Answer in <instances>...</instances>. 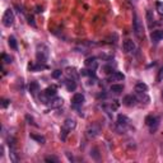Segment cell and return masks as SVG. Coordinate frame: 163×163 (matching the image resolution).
<instances>
[{
	"instance_id": "1",
	"label": "cell",
	"mask_w": 163,
	"mask_h": 163,
	"mask_svg": "<svg viewBox=\"0 0 163 163\" xmlns=\"http://www.w3.org/2000/svg\"><path fill=\"white\" fill-rule=\"evenodd\" d=\"M36 57L38 60V63H45L49 59V47L46 45L41 44L37 46V52H36Z\"/></svg>"
},
{
	"instance_id": "2",
	"label": "cell",
	"mask_w": 163,
	"mask_h": 163,
	"mask_svg": "<svg viewBox=\"0 0 163 163\" xmlns=\"http://www.w3.org/2000/svg\"><path fill=\"white\" fill-rule=\"evenodd\" d=\"M75 121L73 119H66L65 121H64V125H63V129H61V135H60V138H61V140H65L66 139V135L69 134V131H71L75 127Z\"/></svg>"
},
{
	"instance_id": "3",
	"label": "cell",
	"mask_w": 163,
	"mask_h": 163,
	"mask_svg": "<svg viewBox=\"0 0 163 163\" xmlns=\"http://www.w3.org/2000/svg\"><path fill=\"white\" fill-rule=\"evenodd\" d=\"M116 126L119 129V131H125L126 129L130 126V120H129L125 115H119L117 121H116Z\"/></svg>"
},
{
	"instance_id": "4",
	"label": "cell",
	"mask_w": 163,
	"mask_h": 163,
	"mask_svg": "<svg viewBox=\"0 0 163 163\" xmlns=\"http://www.w3.org/2000/svg\"><path fill=\"white\" fill-rule=\"evenodd\" d=\"M133 30H134V33H135V36L140 38L143 36V32H144V30H143V24L142 22L139 21V18L136 14H134V21H133Z\"/></svg>"
},
{
	"instance_id": "5",
	"label": "cell",
	"mask_w": 163,
	"mask_h": 163,
	"mask_svg": "<svg viewBox=\"0 0 163 163\" xmlns=\"http://www.w3.org/2000/svg\"><path fill=\"white\" fill-rule=\"evenodd\" d=\"M14 23V13L12 9H7L3 16V24L5 27H10Z\"/></svg>"
},
{
	"instance_id": "6",
	"label": "cell",
	"mask_w": 163,
	"mask_h": 163,
	"mask_svg": "<svg viewBox=\"0 0 163 163\" xmlns=\"http://www.w3.org/2000/svg\"><path fill=\"white\" fill-rule=\"evenodd\" d=\"M145 124L148 126L150 127V131H156L158 126H159V117H157V116H147L145 119Z\"/></svg>"
},
{
	"instance_id": "7",
	"label": "cell",
	"mask_w": 163,
	"mask_h": 163,
	"mask_svg": "<svg viewBox=\"0 0 163 163\" xmlns=\"http://www.w3.org/2000/svg\"><path fill=\"white\" fill-rule=\"evenodd\" d=\"M135 42H134L133 40H126V41H124V44H122V49L125 52H133V51H135Z\"/></svg>"
},
{
	"instance_id": "8",
	"label": "cell",
	"mask_w": 163,
	"mask_h": 163,
	"mask_svg": "<svg viewBox=\"0 0 163 163\" xmlns=\"http://www.w3.org/2000/svg\"><path fill=\"white\" fill-rule=\"evenodd\" d=\"M124 79H125V75L122 73H120V71H113V73H111V75L107 76L108 82H121Z\"/></svg>"
},
{
	"instance_id": "9",
	"label": "cell",
	"mask_w": 163,
	"mask_h": 163,
	"mask_svg": "<svg viewBox=\"0 0 163 163\" xmlns=\"http://www.w3.org/2000/svg\"><path fill=\"white\" fill-rule=\"evenodd\" d=\"M150 38L154 44H158L159 41L163 40V31L162 30H156L150 33Z\"/></svg>"
},
{
	"instance_id": "10",
	"label": "cell",
	"mask_w": 163,
	"mask_h": 163,
	"mask_svg": "<svg viewBox=\"0 0 163 163\" xmlns=\"http://www.w3.org/2000/svg\"><path fill=\"white\" fill-rule=\"evenodd\" d=\"M122 103L125 104L127 107H131V106H135L136 104V97H134L133 94H129V96H125L122 99Z\"/></svg>"
},
{
	"instance_id": "11",
	"label": "cell",
	"mask_w": 163,
	"mask_h": 163,
	"mask_svg": "<svg viewBox=\"0 0 163 163\" xmlns=\"http://www.w3.org/2000/svg\"><path fill=\"white\" fill-rule=\"evenodd\" d=\"M83 102H84V96L82 94V93L74 94L73 99H71V103H73V106H75V107L82 106V104H83Z\"/></svg>"
},
{
	"instance_id": "12",
	"label": "cell",
	"mask_w": 163,
	"mask_h": 163,
	"mask_svg": "<svg viewBox=\"0 0 163 163\" xmlns=\"http://www.w3.org/2000/svg\"><path fill=\"white\" fill-rule=\"evenodd\" d=\"M147 90H148V85L145 83H143V82H139V83H136L135 92H138L139 94H143V93H145Z\"/></svg>"
},
{
	"instance_id": "13",
	"label": "cell",
	"mask_w": 163,
	"mask_h": 163,
	"mask_svg": "<svg viewBox=\"0 0 163 163\" xmlns=\"http://www.w3.org/2000/svg\"><path fill=\"white\" fill-rule=\"evenodd\" d=\"M28 69L31 71H38V70H44L47 69V66L44 65V63H38V64H30L28 65Z\"/></svg>"
},
{
	"instance_id": "14",
	"label": "cell",
	"mask_w": 163,
	"mask_h": 163,
	"mask_svg": "<svg viewBox=\"0 0 163 163\" xmlns=\"http://www.w3.org/2000/svg\"><path fill=\"white\" fill-rule=\"evenodd\" d=\"M49 104L50 107H59V106H61L63 104V98H59V97H54V98H51L50 101H49Z\"/></svg>"
},
{
	"instance_id": "15",
	"label": "cell",
	"mask_w": 163,
	"mask_h": 163,
	"mask_svg": "<svg viewBox=\"0 0 163 163\" xmlns=\"http://www.w3.org/2000/svg\"><path fill=\"white\" fill-rule=\"evenodd\" d=\"M56 87H54V85H51V87H47L46 89H45V93H46V96L47 97H50V98H54V97H56Z\"/></svg>"
},
{
	"instance_id": "16",
	"label": "cell",
	"mask_w": 163,
	"mask_h": 163,
	"mask_svg": "<svg viewBox=\"0 0 163 163\" xmlns=\"http://www.w3.org/2000/svg\"><path fill=\"white\" fill-rule=\"evenodd\" d=\"M97 59H96V57H88L87 60H85V66H88V68H90V69H96L97 68V61H96Z\"/></svg>"
},
{
	"instance_id": "17",
	"label": "cell",
	"mask_w": 163,
	"mask_h": 163,
	"mask_svg": "<svg viewBox=\"0 0 163 163\" xmlns=\"http://www.w3.org/2000/svg\"><path fill=\"white\" fill-rule=\"evenodd\" d=\"M110 90H111L112 93H115V94H120L124 90V85L122 84H112L111 88H110Z\"/></svg>"
},
{
	"instance_id": "18",
	"label": "cell",
	"mask_w": 163,
	"mask_h": 163,
	"mask_svg": "<svg viewBox=\"0 0 163 163\" xmlns=\"http://www.w3.org/2000/svg\"><path fill=\"white\" fill-rule=\"evenodd\" d=\"M65 83V85H66V89L69 90V92H74L75 90V88H76V84H75V82L73 80V79H68V80H65L64 82Z\"/></svg>"
},
{
	"instance_id": "19",
	"label": "cell",
	"mask_w": 163,
	"mask_h": 163,
	"mask_svg": "<svg viewBox=\"0 0 163 163\" xmlns=\"http://www.w3.org/2000/svg\"><path fill=\"white\" fill-rule=\"evenodd\" d=\"M38 90H40V85H38L37 82H31V84H30V92L32 94H36Z\"/></svg>"
},
{
	"instance_id": "20",
	"label": "cell",
	"mask_w": 163,
	"mask_h": 163,
	"mask_svg": "<svg viewBox=\"0 0 163 163\" xmlns=\"http://www.w3.org/2000/svg\"><path fill=\"white\" fill-rule=\"evenodd\" d=\"M8 42H9V46L12 47L13 50H17L18 49V45H17V41H16V38L14 37H9V40H8Z\"/></svg>"
},
{
	"instance_id": "21",
	"label": "cell",
	"mask_w": 163,
	"mask_h": 163,
	"mask_svg": "<svg viewBox=\"0 0 163 163\" xmlns=\"http://www.w3.org/2000/svg\"><path fill=\"white\" fill-rule=\"evenodd\" d=\"M1 60H3L4 64H10L12 63V57L7 54H1Z\"/></svg>"
},
{
	"instance_id": "22",
	"label": "cell",
	"mask_w": 163,
	"mask_h": 163,
	"mask_svg": "<svg viewBox=\"0 0 163 163\" xmlns=\"http://www.w3.org/2000/svg\"><path fill=\"white\" fill-rule=\"evenodd\" d=\"M31 138H32V139H35V140H37L38 143H41V144H44V143L46 142V139H45L44 136H40V135H35V134H32V135H31Z\"/></svg>"
},
{
	"instance_id": "23",
	"label": "cell",
	"mask_w": 163,
	"mask_h": 163,
	"mask_svg": "<svg viewBox=\"0 0 163 163\" xmlns=\"http://www.w3.org/2000/svg\"><path fill=\"white\" fill-rule=\"evenodd\" d=\"M147 19H148V24H149V27H152V23L154 21V18H153V14L150 10H147Z\"/></svg>"
},
{
	"instance_id": "24",
	"label": "cell",
	"mask_w": 163,
	"mask_h": 163,
	"mask_svg": "<svg viewBox=\"0 0 163 163\" xmlns=\"http://www.w3.org/2000/svg\"><path fill=\"white\" fill-rule=\"evenodd\" d=\"M157 10L163 17V3H157Z\"/></svg>"
},
{
	"instance_id": "25",
	"label": "cell",
	"mask_w": 163,
	"mask_h": 163,
	"mask_svg": "<svg viewBox=\"0 0 163 163\" xmlns=\"http://www.w3.org/2000/svg\"><path fill=\"white\" fill-rule=\"evenodd\" d=\"M60 76H61V70H55L54 73H52V78L57 79V78H60Z\"/></svg>"
},
{
	"instance_id": "26",
	"label": "cell",
	"mask_w": 163,
	"mask_h": 163,
	"mask_svg": "<svg viewBox=\"0 0 163 163\" xmlns=\"http://www.w3.org/2000/svg\"><path fill=\"white\" fill-rule=\"evenodd\" d=\"M46 162H59V159H57L56 157H46Z\"/></svg>"
},
{
	"instance_id": "27",
	"label": "cell",
	"mask_w": 163,
	"mask_h": 163,
	"mask_svg": "<svg viewBox=\"0 0 163 163\" xmlns=\"http://www.w3.org/2000/svg\"><path fill=\"white\" fill-rule=\"evenodd\" d=\"M157 79H158V80H162V79H163V66L161 68V70L158 71V76H157Z\"/></svg>"
},
{
	"instance_id": "28",
	"label": "cell",
	"mask_w": 163,
	"mask_h": 163,
	"mask_svg": "<svg viewBox=\"0 0 163 163\" xmlns=\"http://www.w3.org/2000/svg\"><path fill=\"white\" fill-rule=\"evenodd\" d=\"M1 102H3V103H1V107H3V108H5V107L8 106V104H9V102H10V101H8V99H3Z\"/></svg>"
},
{
	"instance_id": "29",
	"label": "cell",
	"mask_w": 163,
	"mask_h": 163,
	"mask_svg": "<svg viewBox=\"0 0 163 163\" xmlns=\"http://www.w3.org/2000/svg\"><path fill=\"white\" fill-rule=\"evenodd\" d=\"M28 23H30V24H32V26H35V22H33V18H28Z\"/></svg>"
}]
</instances>
